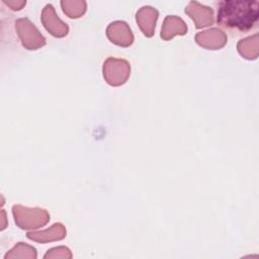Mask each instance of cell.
<instances>
[{"label": "cell", "mask_w": 259, "mask_h": 259, "mask_svg": "<svg viewBox=\"0 0 259 259\" xmlns=\"http://www.w3.org/2000/svg\"><path fill=\"white\" fill-rule=\"evenodd\" d=\"M258 5L257 1H223L218 10V23L228 28L248 30L258 19Z\"/></svg>", "instance_id": "1"}, {"label": "cell", "mask_w": 259, "mask_h": 259, "mask_svg": "<svg viewBox=\"0 0 259 259\" xmlns=\"http://www.w3.org/2000/svg\"><path fill=\"white\" fill-rule=\"evenodd\" d=\"M15 224L22 230L37 229L50 221L49 212L39 207H26L19 204L12 206Z\"/></svg>", "instance_id": "2"}, {"label": "cell", "mask_w": 259, "mask_h": 259, "mask_svg": "<svg viewBox=\"0 0 259 259\" xmlns=\"http://www.w3.org/2000/svg\"><path fill=\"white\" fill-rule=\"evenodd\" d=\"M15 29L22 46L27 50H36L46 45L45 36L38 31L28 18L15 21Z\"/></svg>", "instance_id": "3"}, {"label": "cell", "mask_w": 259, "mask_h": 259, "mask_svg": "<svg viewBox=\"0 0 259 259\" xmlns=\"http://www.w3.org/2000/svg\"><path fill=\"white\" fill-rule=\"evenodd\" d=\"M130 73L131 67L125 60L110 57L103 64V77L109 85H122L130 77Z\"/></svg>", "instance_id": "4"}, {"label": "cell", "mask_w": 259, "mask_h": 259, "mask_svg": "<svg viewBox=\"0 0 259 259\" xmlns=\"http://www.w3.org/2000/svg\"><path fill=\"white\" fill-rule=\"evenodd\" d=\"M41 22L45 28L54 36L63 37L67 35L69 31L68 25L58 17L52 4H47L44 7L41 12Z\"/></svg>", "instance_id": "5"}, {"label": "cell", "mask_w": 259, "mask_h": 259, "mask_svg": "<svg viewBox=\"0 0 259 259\" xmlns=\"http://www.w3.org/2000/svg\"><path fill=\"white\" fill-rule=\"evenodd\" d=\"M106 35L111 42L120 46L128 47L134 41V35L126 22L124 21H113L106 28Z\"/></svg>", "instance_id": "6"}, {"label": "cell", "mask_w": 259, "mask_h": 259, "mask_svg": "<svg viewBox=\"0 0 259 259\" xmlns=\"http://www.w3.org/2000/svg\"><path fill=\"white\" fill-rule=\"evenodd\" d=\"M185 13L194 21L196 28L205 27L213 23V11L211 8L201 5L196 1H190L185 8Z\"/></svg>", "instance_id": "7"}, {"label": "cell", "mask_w": 259, "mask_h": 259, "mask_svg": "<svg viewBox=\"0 0 259 259\" xmlns=\"http://www.w3.org/2000/svg\"><path fill=\"white\" fill-rule=\"evenodd\" d=\"M195 40L202 48L209 50H218L226 45L228 37L223 30L219 28H210L198 32L195 35Z\"/></svg>", "instance_id": "8"}, {"label": "cell", "mask_w": 259, "mask_h": 259, "mask_svg": "<svg viewBox=\"0 0 259 259\" xmlns=\"http://www.w3.org/2000/svg\"><path fill=\"white\" fill-rule=\"evenodd\" d=\"M157 18H158V11L151 6L141 7L136 14V20L141 30L148 37L154 34Z\"/></svg>", "instance_id": "9"}, {"label": "cell", "mask_w": 259, "mask_h": 259, "mask_svg": "<svg viewBox=\"0 0 259 259\" xmlns=\"http://www.w3.org/2000/svg\"><path fill=\"white\" fill-rule=\"evenodd\" d=\"M26 237L32 241L42 244L52 241H59L66 237V228L63 224L56 223L47 230L38 232H28L26 234Z\"/></svg>", "instance_id": "10"}, {"label": "cell", "mask_w": 259, "mask_h": 259, "mask_svg": "<svg viewBox=\"0 0 259 259\" xmlns=\"http://www.w3.org/2000/svg\"><path fill=\"white\" fill-rule=\"evenodd\" d=\"M186 32L187 26L180 17L175 15L166 16L161 28V37L164 40H169L177 34L183 35Z\"/></svg>", "instance_id": "11"}, {"label": "cell", "mask_w": 259, "mask_h": 259, "mask_svg": "<svg viewBox=\"0 0 259 259\" xmlns=\"http://www.w3.org/2000/svg\"><path fill=\"white\" fill-rule=\"evenodd\" d=\"M239 53L246 59H256L258 56V34L248 36L238 42Z\"/></svg>", "instance_id": "12"}, {"label": "cell", "mask_w": 259, "mask_h": 259, "mask_svg": "<svg viewBox=\"0 0 259 259\" xmlns=\"http://www.w3.org/2000/svg\"><path fill=\"white\" fill-rule=\"evenodd\" d=\"M61 6L66 15L70 18H78L81 17L86 11V2L79 0H71V1H61Z\"/></svg>", "instance_id": "13"}, {"label": "cell", "mask_w": 259, "mask_h": 259, "mask_svg": "<svg viewBox=\"0 0 259 259\" xmlns=\"http://www.w3.org/2000/svg\"><path fill=\"white\" fill-rule=\"evenodd\" d=\"M4 258H36V251L32 246L19 242L14 246V248L5 254Z\"/></svg>", "instance_id": "14"}, {"label": "cell", "mask_w": 259, "mask_h": 259, "mask_svg": "<svg viewBox=\"0 0 259 259\" xmlns=\"http://www.w3.org/2000/svg\"><path fill=\"white\" fill-rule=\"evenodd\" d=\"M44 257L45 258H71L72 254L67 247L60 246V247H56L49 250Z\"/></svg>", "instance_id": "15"}, {"label": "cell", "mask_w": 259, "mask_h": 259, "mask_svg": "<svg viewBox=\"0 0 259 259\" xmlns=\"http://www.w3.org/2000/svg\"><path fill=\"white\" fill-rule=\"evenodd\" d=\"M4 3L13 10H20L25 5L26 2L25 1H6V0H4Z\"/></svg>", "instance_id": "16"}]
</instances>
